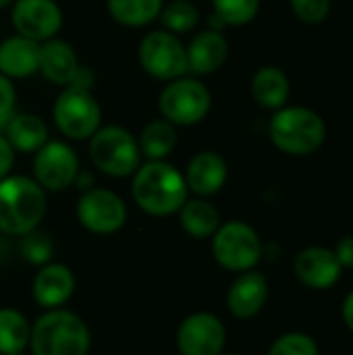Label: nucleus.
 <instances>
[{"label":"nucleus","instance_id":"1","mask_svg":"<svg viewBox=\"0 0 353 355\" xmlns=\"http://www.w3.org/2000/svg\"><path fill=\"white\" fill-rule=\"evenodd\" d=\"M131 198L144 214L164 218L181 210L189 189L183 171L169 160H144L131 175Z\"/></svg>","mask_w":353,"mask_h":355},{"label":"nucleus","instance_id":"2","mask_svg":"<svg viewBox=\"0 0 353 355\" xmlns=\"http://www.w3.org/2000/svg\"><path fill=\"white\" fill-rule=\"evenodd\" d=\"M48 210V193L27 175H8L0 181V233L21 237L37 229Z\"/></svg>","mask_w":353,"mask_h":355},{"label":"nucleus","instance_id":"3","mask_svg":"<svg viewBox=\"0 0 353 355\" xmlns=\"http://www.w3.org/2000/svg\"><path fill=\"white\" fill-rule=\"evenodd\" d=\"M89 347V327L71 310H44V314L31 322L29 349L33 355H87Z\"/></svg>","mask_w":353,"mask_h":355},{"label":"nucleus","instance_id":"4","mask_svg":"<svg viewBox=\"0 0 353 355\" xmlns=\"http://www.w3.org/2000/svg\"><path fill=\"white\" fill-rule=\"evenodd\" d=\"M268 137L283 154L308 156L322 146L327 127L320 114L306 106H283L268 123Z\"/></svg>","mask_w":353,"mask_h":355},{"label":"nucleus","instance_id":"5","mask_svg":"<svg viewBox=\"0 0 353 355\" xmlns=\"http://www.w3.org/2000/svg\"><path fill=\"white\" fill-rule=\"evenodd\" d=\"M87 154L92 164L110 179H127L144 162L137 135L123 125H102L87 139Z\"/></svg>","mask_w":353,"mask_h":355},{"label":"nucleus","instance_id":"6","mask_svg":"<svg viewBox=\"0 0 353 355\" xmlns=\"http://www.w3.org/2000/svg\"><path fill=\"white\" fill-rule=\"evenodd\" d=\"M212 108V94L208 85L196 75H183L166 81L158 94L160 119L175 127H193L202 123Z\"/></svg>","mask_w":353,"mask_h":355},{"label":"nucleus","instance_id":"7","mask_svg":"<svg viewBox=\"0 0 353 355\" xmlns=\"http://www.w3.org/2000/svg\"><path fill=\"white\" fill-rule=\"evenodd\" d=\"M52 121L69 141H87L102 127V106L87 87L67 85L52 104Z\"/></svg>","mask_w":353,"mask_h":355},{"label":"nucleus","instance_id":"8","mask_svg":"<svg viewBox=\"0 0 353 355\" xmlns=\"http://www.w3.org/2000/svg\"><path fill=\"white\" fill-rule=\"evenodd\" d=\"M210 250L214 262L235 275L256 268L264 254L258 231L243 220L221 223L210 237Z\"/></svg>","mask_w":353,"mask_h":355},{"label":"nucleus","instance_id":"9","mask_svg":"<svg viewBox=\"0 0 353 355\" xmlns=\"http://www.w3.org/2000/svg\"><path fill=\"white\" fill-rule=\"evenodd\" d=\"M137 62L141 71L156 81H173L187 75V50L181 35L166 29L148 31L137 46Z\"/></svg>","mask_w":353,"mask_h":355},{"label":"nucleus","instance_id":"10","mask_svg":"<svg viewBox=\"0 0 353 355\" xmlns=\"http://www.w3.org/2000/svg\"><path fill=\"white\" fill-rule=\"evenodd\" d=\"M31 177L46 193H58L75 185L81 171L75 148L64 139H48L35 154H31Z\"/></svg>","mask_w":353,"mask_h":355},{"label":"nucleus","instance_id":"11","mask_svg":"<svg viewBox=\"0 0 353 355\" xmlns=\"http://www.w3.org/2000/svg\"><path fill=\"white\" fill-rule=\"evenodd\" d=\"M75 216L79 225L94 235H114L127 223V204L117 191L94 185L81 191Z\"/></svg>","mask_w":353,"mask_h":355},{"label":"nucleus","instance_id":"12","mask_svg":"<svg viewBox=\"0 0 353 355\" xmlns=\"http://www.w3.org/2000/svg\"><path fill=\"white\" fill-rule=\"evenodd\" d=\"M10 25L15 33L42 44L58 37L64 15L56 0H15L10 4Z\"/></svg>","mask_w":353,"mask_h":355},{"label":"nucleus","instance_id":"13","mask_svg":"<svg viewBox=\"0 0 353 355\" xmlns=\"http://www.w3.org/2000/svg\"><path fill=\"white\" fill-rule=\"evenodd\" d=\"M177 349L181 355H223L227 329L212 312H193L177 329Z\"/></svg>","mask_w":353,"mask_h":355},{"label":"nucleus","instance_id":"14","mask_svg":"<svg viewBox=\"0 0 353 355\" xmlns=\"http://www.w3.org/2000/svg\"><path fill=\"white\" fill-rule=\"evenodd\" d=\"M293 272L304 287L312 291H327L339 283L343 268L331 248L310 245L295 256Z\"/></svg>","mask_w":353,"mask_h":355},{"label":"nucleus","instance_id":"15","mask_svg":"<svg viewBox=\"0 0 353 355\" xmlns=\"http://www.w3.org/2000/svg\"><path fill=\"white\" fill-rule=\"evenodd\" d=\"M187 71L196 77H206L221 71L229 58V40L218 29H202L191 35L185 44Z\"/></svg>","mask_w":353,"mask_h":355},{"label":"nucleus","instance_id":"16","mask_svg":"<svg viewBox=\"0 0 353 355\" xmlns=\"http://www.w3.org/2000/svg\"><path fill=\"white\" fill-rule=\"evenodd\" d=\"M183 177H185L189 196L212 198L227 185L229 166H227V160L218 152L202 150L189 158Z\"/></svg>","mask_w":353,"mask_h":355},{"label":"nucleus","instance_id":"17","mask_svg":"<svg viewBox=\"0 0 353 355\" xmlns=\"http://www.w3.org/2000/svg\"><path fill=\"white\" fill-rule=\"evenodd\" d=\"M268 291H270L268 281L260 270L252 268V270L239 272L229 285L227 308L235 318L252 320L264 310L268 302Z\"/></svg>","mask_w":353,"mask_h":355},{"label":"nucleus","instance_id":"18","mask_svg":"<svg viewBox=\"0 0 353 355\" xmlns=\"http://www.w3.org/2000/svg\"><path fill=\"white\" fill-rule=\"evenodd\" d=\"M75 275L60 262H48L40 266L31 283L33 302L44 310L62 308L75 293Z\"/></svg>","mask_w":353,"mask_h":355},{"label":"nucleus","instance_id":"19","mask_svg":"<svg viewBox=\"0 0 353 355\" xmlns=\"http://www.w3.org/2000/svg\"><path fill=\"white\" fill-rule=\"evenodd\" d=\"M81 69L75 48L60 37H52L40 44V67L37 73L52 85L67 87L75 81Z\"/></svg>","mask_w":353,"mask_h":355},{"label":"nucleus","instance_id":"20","mask_svg":"<svg viewBox=\"0 0 353 355\" xmlns=\"http://www.w3.org/2000/svg\"><path fill=\"white\" fill-rule=\"evenodd\" d=\"M40 67V44L12 33L0 42V73L10 81L29 79L37 75Z\"/></svg>","mask_w":353,"mask_h":355},{"label":"nucleus","instance_id":"21","mask_svg":"<svg viewBox=\"0 0 353 355\" xmlns=\"http://www.w3.org/2000/svg\"><path fill=\"white\" fill-rule=\"evenodd\" d=\"M4 137L17 154H35L48 139V125L35 112H12L6 119Z\"/></svg>","mask_w":353,"mask_h":355},{"label":"nucleus","instance_id":"22","mask_svg":"<svg viewBox=\"0 0 353 355\" xmlns=\"http://www.w3.org/2000/svg\"><path fill=\"white\" fill-rule=\"evenodd\" d=\"M250 92L258 106L266 110H279L287 104L289 98V77L275 64L260 67L252 77Z\"/></svg>","mask_w":353,"mask_h":355},{"label":"nucleus","instance_id":"23","mask_svg":"<svg viewBox=\"0 0 353 355\" xmlns=\"http://www.w3.org/2000/svg\"><path fill=\"white\" fill-rule=\"evenodd\" d=\"M183 233L193 239H210L221 227V212L210 198H189L177 212Z\"/></svg>","mask_w":353,"mask_h":355},{"label":"nucleus","instance_id":"24","mask_svg":"<svg viewBox=\"0 0 353 355\" xmlns=\"http://www.w3.org/2000/svg\"><path fill=\"white\" fill-rule=\"evenodd\" d=\"M177 127L164 119L148 121L137 133V146L144 160H166L177 148Z\"/></svg>","mask_w":353,"mask_h":355},{"label":"nucleus","instance_id":"25","mask_svg":"<svg viewBox=\"0 0 353 355\" xmlns=\"http://www.w3.org/2000/svg\"><path fill=\"white\" fill-rule=\"evenodd\" d=\"M164 0H106L108 17L129 29L150 27L158 21Z\"/></svg>","mask_w":353,"mask_h":355},{"label":"nucleus","instance_id":"26","mask_svg":"<svg viewBox=\"0 0 353 355\" xmlns=\"http://www.w3.org/2000/svg\"><path fill=\"white\" fill-rule=\"evenodd\" d=\"M31 322L15 308H0V355L23 354L29 347Z\"/></svg>","mask_w":353,"mask_h":355},{"label":"nucleus","instance_id":"27","mask_svg":"<svg viewBox=\"0 0 353 355\" xmlns=\"http://www.w3.org/2000/svg\"><path fill=\"white\" fill-rule=\"evenodd\" d=\"M158 21L162 25V29L183 37L198 29V25L202 21V12H200L198 4L191 0H171V2H164Z\"/></svg>","mask_w":353,"mask_h":355},{"label":"nucleus","instance_id":"28","mask_svg":"<svg viewBox=\"0 0 353 355\" xmlns=\"http://www.w3.org/2000/svg\"><path fill=\"white\" fill-rule=\"evenodd\" d=\"M212 15L221 19L225 27H241L256 19L260 0H210Z\"/></svg>","mask_w":353,"mask_h":355},{"label":"nucleus","instance_id":"29","mask_svg":"<svg viewBox=\"0 0 353 355\" xmlns=\"http://www.w3.org/2000/svg\"><path fill=\"white\" fill-rule=\"evenodd\" d=\"M19 252L21 256L25 258V262L33 264V266H44L48 262H52V256H54V243L52 239L37 229L25 233L19 237Z\"/></svg>","mask_w":353,"mask_h":355},{"label":"nucleus","instance_id":"30","mask_svg":"<svg viewBox=\"0 0 353 355\" xmlns=\"http://www.w3.org/2000/svg\"><path fill=\"white\" fill-rule=\"evenodd\" d=\"M266 355H320V349L312 335L291 331L277 337Z\"/></svg>","mask_w":353,"mask_h":355},{"label":"nucleus","instance_id":"31","mask_svg":"<svg viewBox=\"0 0 353 355\" xmlns=\"http://www.w3.org/2000/svg\"><path fill=\"white\" fill-rule=\"evenodd\" d=\"M295 17L304 23H322L331 12V0H289Z\"/></svg>","mask_w":353,"mask_h":355},{"label":"nucleus","instance_id":"32","mask_svg":"<svg viewBox=\"0 0 353 355\" xmlns=\"http://www.w3.org/2000/svg\"><path fill=\"white\" fill-rule=\"evenodd\" d=\"M17 106V87L15 81L0 73V121H6Z\"/></svg>","mask_w":353,"mask_h":355},{"label":"nucleus","instance_id":"33","mask_svg":"<svg viewBox=\"0 0 353 355\" xmlns=\"http://www.w3.org/2000/svg\"><path fill=\"white\" fill-rule=\"evenodd\" d=\"M15 158H17V152L12 150V146L8 144L4 133H0V181L12 173Z\"/></svg>","mask_w":353,"mask_h":355},{"label":"nucleus","instance_id":"34","mask_svg":"<svg viewBox=\"0 0 353 355\" xmlns=\"http://www.w3.org/2000/svg\"><path fill=\"white\" fill-rule=\"evenodd\" d=\"M341 268H350L353 270V235H345L337 241V245L333 248Z\"/></svg>","mask_w":353,"mask_h":355},{"label":"nucleus","instance_id":"35","mask_svg":"<svg viewBox=\"0 0 353 355\" xmlns=\"http://www.w3.org/2000/svg\"><path fill=\"white\" fill-rule=\"evenodd\" d=\"M341 318H343V324L353 333V289L345 295L341 304Z\"/></svg>","mask_w":353,"mask_h":355},{"label":"nucleus","instance_id":"36","mask_svg":"<svg viewBox=\"0 0 353 355\" xmlns=\"http://www.w3.org/2000/svg\"><path fill=\"white\" fill-rule=\"evenodd\" d=\"M15 0H0V10H4V8H8L10 4H12Z\"/></svg>","mask_w":353,"mask_h":355},{"label":"nucleus","instance_id":"37","mask_svg":"<svg viewBox=\"0 0 353 355\" xmlns=\"http://www.w3.org/2000/svg\"><path fill=\"white\" fill-rule=\"evenodd\" d=\"M223 355H239V354H223Z\"/></svg>","mask_w":353,"mask_h":355},{"label":"nucleus","instance_id":"38","mask_svg":"<svg viewBox=\"0 0 353 355\" xmlns=\"http://www.w3.org/2000/svg\"><path fill=\"white\" fill-rule=\"evenodd\" d=\"M12 355H21V354H12Z\"/></svg>","mask_w":353,"mask_h":355}]
</instances>
